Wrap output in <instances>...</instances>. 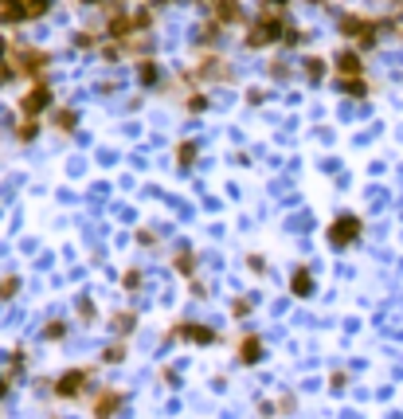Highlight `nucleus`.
<instances>
[{
  "label": "nucleus",
  "mask_w": 403,
  "mask_h": 419,
  "mask_svg": "<svg viewBox=\"0 0 403 419\" xmlns=\"http://www.w3.org/2000/svg\"><path fill=\"white\" fill-rule=\"evenodd\" d=\"M286 40V16L274 8H267L247 32V47H270V43Z\"/></svg>",
  "instance_id": "obj_1"
},
{
  "label": "nucleus",
  "mask_w": 403,
  "mask_h": 419,
  "mask_svg": "<svg viewBox=\"0 0 403 419\" xmlns=\"http://www.w3.org/2000/svg\"><path fill=\"white\" fill-rule=\"evenodd\" d=\"M341 35L356 43V47H376L380 40V20H368V16H341Z\"/></svg>",
  "instance_id": "obj_2"
},
{
  "label": "nucleus",
  "mask_w": 403,
  "mask_h": 419,
  "mask_svg": "<svg viewBox=\"0 0 403 419\" xmlns=\"http://www.w3.org/2000/svg\"><path fill=\"white\" fill-rule=\"evenodd\" d=\"M356 235H361V219H356V216H341L333 227H329V243H333V247L356 243Z\"/></svg>",
  "instance_id": "obj_3"
},
{
  "label": "nucleus",
  "mask_w": 403,
  "mask_h": 419,
  "mask_svg": "<svg viewBox=\"0 0 403 419\" xmlns=\"http://www.w3.org/2000/svg\"><path fill=\"white\" fill-rule=\"evenodd\" d=\"M16 71L20 75H28V79H35L43 67H47V51H35V47H24V51H16Z\"/></svg>",
  "instance_id": "obj_4"
},
{
  "label": "nucleus",
  "mask_w": 403,
  "mask_h": 419,
  "mask_svg": "<svg viewBox=\"0 0 403 419\" xmlns=\"http://www.w3.org/2000/svg\"><path fill=\"white\" fill-rule=\"evenodd\" d=\"M20 106H24V114L28 117H40V110H47L51 106V91H47V86H32V91H28L24 94V102H20Z\"/></svg>",
  "instance_id": "obj_5"
},
{
  "label": "nucleus",
  "mask_w": 403,
  "mask_h": 419,
  "mask_svg": "<svg viewBox=\"0 0 403 419\" xmlns=\"http://www.w3.org/2000/svg\"><path fill=\"white\" fill-rule=\"evenodd\" d=\"M337 71H341V79H356V75H364V63H361V55L356 51H337Z\"/></svg>",
  "instance_id": "obj_6"
},
{
  "label": "nucleus",
  "mask_w": 403,
  "mask_h": 419,
  "mask_svg": "<svg viewBox=\"0 0 403 419\" xmlns=\"http://www.w3.org/2000/svg\"><path fill=\"white\" fill-rule=\"evenodd\" d=\"M239 20H243L239 0H216V24H239Z\"/></svg>",
  "instance_id": "obj_7"
},
{
  "label": "nucleus",
  "mask_w": 403,
  "mask_h": 419,
  "mask_svg": "<svg viewBox=\"0 0 403 419\" xmlns=\"http://www.w3.org/2000/svg\"><path fill=\"white\" fill-rule=\"evenodd\" d=\"M83 384H86V372H67V377L59 380V396H75Z\"/></svg>",
  "instance_id": "obj_8"
},
{
  "label": "nucleus",
  "mask_w": 403,
  "mask_h": 419,
  "mask_svg": "<svg viewBox=\"0 0 403 419\" xmlns=\"http://www.w3.org/2000/svg\"><path fill=\"white\" fill-rule=\"evenodd\" d=\"M47 8H51V0H20V12H24V20H35V16H43Z\"/></svg>",
  "instance_id": "obj_9"
},
{
  "label": "nucleus",
  "mask_w": 403,
  "mask_h": 419,
  "mask_svg": "<svg viewBox=\"0 0 403 419\" xmlns=\"http://www.w3.org/2000/svg\"><path fill=\"white\" fill-rule=\"evenodd\" d=\"M12 20H24L20 0H0V24H12Z\"/></svg>",
  "instance_id": "obj_10"
},
{
  "label": "nucleus",
  "mask_w": 403,
  "mask_h": 419,
  "mask_svg": "<svg viewBox=\"0 0 403 419\" xmlns=\"http://www.w3.org/2000/svg\"><path fill=\"white\" fill-rule=\"evenodd\" d=\"M341 91H344V94H353V98H364V94H368V83H364V75L341 79Z\"/></svg>",
  "instance_id": "obj_11"
},
{
  "label": "nucleus",
  "mask_w": 403,
  "mask_h": 419,
  "mask_svg": "<svg viewBox=\"0 0 403 419\" xmlns=\"http://www.w3.org/2000/svg\"><path fill=\"white\" fill-rule=\"evenodd\" d=\"M75 122H78L75 110H59V114H55V126L59 130H75Z\"/></svg>",
  "instance_id": "obj_12"
},
{
  "label": "nucleus",
  "mask_w": 403,
  "mask_h": 419,
  "mask_svg": "<svg viewBox=\"0 0 403 419\" xmlns=\"http://www.w3.org/2000/svg\"><path fill=\"white\" fill-rule=\"evenodd\" d=\"M40 134V117H24V126H20V142H28V137Z\"/></svg>",
  "instance_id": "obj_13"
},
{
  "label": "nucleus",
  "mask_w": 403,
  "mask_h": 419,
  "mask_svg": "<svg viewBox=\"0 0 403 419\" xmlns=\"http://www.w3.org/2000/svg\"><path fill=\"white\" fill-rule=\"evenodd\" d=\"M305 71H310V79H321L325 75V59H305Z\"/></svg>",
  "instance_id": "obj_14"
},
{
  "label": "nucleus",
  "mask_w": 403,
  "mask_h": 419,
  "mask_svg": "<svg viewBox=\"0 0 403 419\" xmlns=\"http://www.w3.org/2000/svg\"><path fill=\"white\" fill-rule=\"evenodd\" d=\"M294 290H298V294H310V275H305V270H302V275H298Z\"/></svg>",
  "instance_id": "obj_15"
},
{
  "label": "nucleus",
  "mask_w": 403,
  "mask_h": 419,
  "mask_svg": "<svg viewBox=\"0 0 403 419\" xmlns=\"http://www.w3.org/2000/svg\"><path fill=\"white\" fill-rule=\"evenodd\" d=\"M0 55H8V40L4 35H0Z\"/></svg>",
  "instance_id": "obj_16"
},
{
  "label": "nucleus",
  "mask_w": 403,
  "mask_h": 419,
  "mask_svg": "<svg viewBox=\"0 0 403 419\" xmlns=\"http://www.w3.org/2000/svg\"><path fill=\"white\" fill-rule=\"evenodd\" d=\"M83 4H102V0H83Z\"/></svg>",
  "instance_id": "obj_17"
},
{
  "label": "nucleus",
  "mask_w": 403,
  "mask_h": 419,
  "mask_svg": "<svg viewBox=\"0 0 403 419\" xmlns=\"http://www.w3.org/2000/svg\"><path fill=\"white\" fill-rule=\"evenodd\" d=\"M270 4H286V0H270Z\"/></svg>",
  "instance_id": "obj_18"
},
{
  "label": "nucleus",
  "mask_w": 403,
  "mask_h": 419,
  "mask_svg": "<svg viewBox=\"0 0 403 419\" xmlns=\"http://www.w3.org/2000/svg\"><path fill=\"white\" fill-rule=\"evenodd\" d=\"M0 392H4V380H0Z\"/></svg>",
  "instance_id": "obj_19"
}]
</instances>
